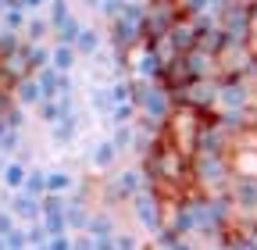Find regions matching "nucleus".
<instances>
[{
    "mask_svg": "<svg viewBox=\"0 0 257 250\" xmlns=\"http://www.w3.org/2000/svg\"><path fill=\"white\" fill-rule=\"evenodd\" d=\"M11 97H15L18 107H36V104H43V89H40V82L32 75H25V79H18L11 86Z\"/></svg>",
    "mask_w": 257,
    "mask_h": 250,
    "instance_id": "obj_7",
    "label": "nucleus"
},
{
    "mask_svg": "<svg viewBox=\"0 0 257 250\" xmlns=\"http://www.w3.org/2000/svg\"><path fill=\"white\" fill-rule=\"evenodd\" d=\"M43 250H72V232H64V236H50L43 243Z\"/></svg>",
    "mask_w": 257,
    "mask_h": 250,
    "instance_id": "obj_22",
    "label": "nucleus"
},
{
    "mask_svg": "<svg viewBox=\"0 0 257 250\" xmlns=\"http://www.w3.org/2000/svg\"><path fill=\"white\" fill-rule=\"evenodd\" d=\"M0 36H4V25H0Z\"/></svg>",
    "mask_w": 257,
    "mask_h": 250,
    "instance_id": "obj_27",
    "label": "nucleus"
},
{
    "mask_svg": "<svg viewBox=\"0 0 257 250\" xmlns=\"http://www.w3.org/2000/svg\"><path fill=\"white\" fill-rule=\"evenodd\" d=\"M47 29H50V25H47L43 18H32V22H29V40H32V43L43 40V36H47Z\"/></svg>",
    "mask_w": 257,
    "mask_h": 250,
    "instance_id": "obj_23",
    "label": "nucleus"
},
{
    "mask_svg": "<svg viewBox=\"0 0 257 250\" xmlns=\"http://www.w3.org/2000/svg\"><path fill=\"white\" fill-rule=\"evenodd\" d=\"M22 193H25V197H36V200H43V197H47V172H43V168H29Z\"/></svg>",
    "mask_w": 257,
    "mask_h": 250,
    "instance_id": "obj_12",
    "label": "nucleus"
},
{
    "mask_svg": "<svg viewBox=\"0 0 257 250\" xmlns=\"http://www.w3.org/2000/svg\"><path fill=\"white\" fill-rule=\"evenodd\" d=\"M25 175H29V165L22 158H8L4 165H0V186H4L8 193H18L25 186Z\"/></svg>",
    "mask_w": 257,
    "mask_h": 250,
    "instance_id": "obj_6",
    "label": "nucleus"
},
{
    "mask_svg": "<svg viewBox=\"0 0 257 250\" xmlns=\"http://www.w3.org/2000/svg\"><path fill=\"white\" fill-rule=\"evenodd\" d=\"M72 250H93V243H89V236H86V232H79V236H72Z\"/></svg>",
    "mask_w": 257,
    "mask_h": 250,
    "instance_id": "obj_25",
    "label": "nucleus"
},
{
    "mask_svg": "<svg viewBox=\"0 0 257 250\" xmlns=\"http://www.w3.org/2000/svg\"><path fill=\"white\" fill-rule=\"evenodd\" d=\"M128 204H133V214H136L140 229H147V232H154V236L165 229V204H161V197L150 190V186H147L143 193H136Z\"/></svg>",
    "mask_w": 257,
    "mask_h": 250,
    "instance_id": "obj_3",
    "label": "nucleus"
},
{
    "mask_svg": "<svg viewBox=\"0 0 257 250\" xmlns=\"http://www.w3.org/2000/svg\"><path fill=\"white\" fill-rule=\"evenodd\" d=\"M50 129H54V140H57V143H72V140L79 136V114L61 118L57 125H50Z\"/></svg>",
    "mask_w": 257,
    "mask_h": 250,
    "instance_id": "obj_15",
    "label": "nucleus"
},
{
    "mask_svg": "<svg viewBox=\"0 0 257 250\" xmlns=\"http://www.w3.org/2000/svg\"><path fill=\"white\" fill-rule=\"evenodd\" d=\"M207 111L200 107H189V104H172L168 118L161 121V136H165L179 154H186V158H193L197 154V143H200V133H204V125H207Z\"/></svg>",
    "mask_w": 257,
    "mask_h": 250,
    "instance_id": "obj_2",
    "label": "nucleus"
},
{
    "mask_svg": "<svg viewBox=\"0 0 257 250\" xmlns=\"http://www.w3.org/2000/svg\"><path fill=\"white\" fill-rule=\"evenodd\" d=\"M54 29H57L61 43H75V36H79V29H82V25H79V18H72V15H68V18H61Z\"/></svg>",
    "mask_w": 257,
    "mask_h": 250,
    "instance_id": "obj_17",
    "label": "nucleus"
},
{
    "mask_svg": "<svg viewBox=\"0 0 257 250\" xmlns=\"http://www.w3.org/2000/svg\"><path fill=\"white\" fill-rule=\"evenodd\" d=\"M93 250H114V236H89Z\"/></svg>",
    "mask_w": 257,
    "mask_h": 250,
    "instance_id": "obj_24",
    "label": "nucleus"
},
{
    "mask_svg": "<svg viewBox=\"0 0 257 250\" xmlns=\"http://www.w3.org/2000/svg\"><path fill=\"white\" fill-rule=\"evenodd\" d=\"M36 118L47 121V125H57L64 114H61V104L57 100H43V104H36Z\"/></svg>",
    "mask_w": 257,
    "mask_h": 250,
    "instance_id": "obj_16",
    "label": "nucleus"
},
{
    "mask_svg": "<svg viewBox=\"0 0 257 250\" xmlns=\"http://www.w3.org/2000/svg\"><path fill=\"white\" fill-rule=\"evenodd\" d=\"M0 211H4V197H0Z\"/></svg>",
    "mask_w": 257,
    "mask_h": 250,
    "instance_id": "obj_26",
    "label": "nucleus"
},
{
    "mask_svg": "<svg viewBox=\"0 0 257 250\" xmlns=\"http://www.w3.org/2000/svg\"><path fill=\"white\" fill-rule=\"evenodd\" d=\"M75 47L72 43H57L54 50H50V61H47V65L54 68V72H72V65H75Z\"/></svg>",
    "mask_w": 257,
    "mask_h": 250,
    "instance_id": "obj_11",
    "label": "nucleus"
},
{
    "mask_svg": "<svg viewBox=\"0 0 257 250\" xmlns=\"http://www.w3.org/2000/svg\"><path fill=\"white\" fill-rule=\"evenodd\" d=\"M147 172L143 168H121V172H114V179H111V193L118 197V200H133L136 193H143L147 190Z\"/></svg>",
    "mask_w": 257,
    "mask_h": 250,
    "instance_id": "obj_4",
    "label": "nucleus"
},
{
    "mask_svg": "<svg viewBox=\"0 0 257 250\" xmlns=\"http://www.w3.org/2000/svg\"><path fill=\"white\" fill-rule=\"evenodd\" d=\"M15 229H18V222H15V214H11V211L4 207V211H0V239H4V236H11Z\"/></svg>",
    "mask_w": 257,
    "mask_h": 250,
    "instance_id": "obj_21",
    "label": "nucleus"
},
{
    "mask_svg": "<svg viewBox=\"0 0 257 250\" xmlns=\"http://www.w3.org/2000/svg\"><path fill=\"white\" fill-rule=\"evenodd\" d=\"M8 211L15 214V222H18V225L40 222V200H36V197H25L22 190H18V193H11V200H8Z\"/></svg>",
    "mask_w": 257,
    "mask_h": 250,
    "instance_id": "obj_5",
    "label": "nucleus"
},
{
    "mask_svg": "<svg viewBox=\"0 0 257 250\" xmlns=\"http://www.w3.org/2000/svg\"><path fill=\"white\" fill-rule=\"evenodd\" d=\"M72 190H75V175H72L68 168H50V172H47V193L68 197Z\"/></svg>",
    "mask_w": 257,
    "mask_h": 250,
    "instance_id": "obj_10",
    "label": "nucleus"
},
{
    "mask_svg": "<svg viewBox=\"0 0 257 250\" xmlns=\"http://www.w3.org/2000/svg\"><path fill=\"white\" fill-rule=\"evenodd\" d=\"M82 232H86V236H114V232H118V229H114V214H111L107 207H93Z\"/></svg>",
    "mask_w": 257,
    "mask_h": 250,
    "instance_id": "obj_9",
    "label": "nucleus"
},
{
    "mask_svg": "<svg viewBox=\"0 0 257 250\" xmlns=\"http://www.w3.org/2000/svg\"><path fill=\"white\" fill-rule=\"evenodd\" d=\"M143 172H147L150 190L161 200H186L193 190H197V186H193V158L179 154L165 136H157L154 147L147 150Z\"/></svg>",
    "mask_w": 257,
    "mask_h": 250,
    "instance_id": "obj_1",
    "label": "nucleus"
},
{
    "mask_svg": "<svg viewBox=\"0 0 257 250\" xmlns=\"http://www.w3.org/2000/svg\"><path fill=\"white\" fill-rule=\"evenodd\" d=\"M89 104H93V111H96V114H111V107H114L107 89H93V93H89Z\"/></svg>",
    "mask_w": 257,
    "mask_h": 250,
    "instance_id": "obj_18",
    "label": "nucleus"
},
{
    "mask_svg": "<svg viewBox=\"0 0 257 250\" xmlns=\"http://www.w3.org/2000/svg\"><path fill=\"white\" fill-rule=\"evenodd\" d=\"M114 250H140V239L133 232H114Z\"/></svg>",
    "mask_w": 257,
    "mask_h": 250,
    "instance_id": "obj_20",
    "label": "nucleus"
},
{
    "mask_svg": "<svg viewBox=\"0 0 257 250\" xmlns=\"http://www.w3.org/2000/svg\"><path fill=\"white\" fill-rule=\"evenodd\" d=\"M107 140L114 143V150H118V154L133 150V140H136V125H133V121H125V125H114V133H111Z\"/></svg>",
    "mask_w": 257,
    "mask_h": 250,
    "instance_id": "obj_13",
    "label": "nucleus"
},
{
    "mask_svg": "<svg viewBox=\"0 0 257 250\" xmlns=\"http://www.w3.org/2000/svg\"><path fill=\"white\" fill-rule=\"evenodd\" d=\"M118 158H121V154L114 150V143H111V140H96V143H93V150H89V161H93V168H96V172H111V168L118 165Z\"/></svg>",
    "mask_w": 257,
    "mask_h": 250,
    "instance_id": "obj_8",
    "label": "nucleus"
},
{
    "mask_svg": "<svg viewBox=\"0 0 257 250\" xmlns=\"http://www.w3.org/2000/svg\"><path fill=\"white\" fill-rule=\"evenodd\" d=\"M75 54H89V57H96V47H100V33L96 29H79V36H75Z\"/></svg>",
    "mask_w": 257,
    "mask_h": 250,
    "instance_id": "obj_14",
    "label": "nucleus"
},
{
    "mask_svg": "<svg viewBox=\"0 0 257 250\" xmlns=\"http://www.w3.org/2000/svg\"><path fill=\"white\" fill-rule=\"evenodd\" d=\"M0 25H4V33H15V29L25 25V11L22 8H4V22Z\"/></svg>",
    "mask_w": 257,
    "mask_h": 250,
    "instance_id": "obj_19",
    "label": "nucleus"
}]
</instances>
